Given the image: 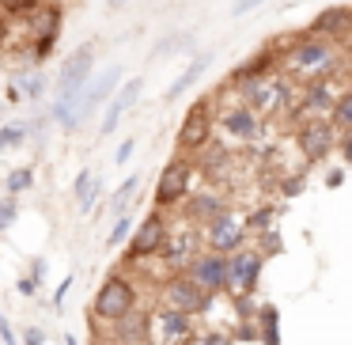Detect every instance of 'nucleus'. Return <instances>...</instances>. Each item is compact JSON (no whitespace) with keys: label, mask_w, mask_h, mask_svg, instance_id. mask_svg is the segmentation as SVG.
<instances>
[{"label":"nucleus","mask_w":352,"mask_h":345,"mask_svg":"<svg viewBox=\"0 0 352 345\" xmlns=\"http://www.w3.org/2000/svg\"><path fill=\"white\" fill-rule=\"evenodd\" d=\"M38 0H0V8L8 12V16H23V12H31Z\"/></svg>","instance_id":"2f4dec72"},{"label":"nucleus","mask_w":352,"mask_h":345,"mask_svg":"<svg viewBox=\"0 0 352 345\" xmlns=\"http://www.w3.org/2000/svg\"><path fill=\"white\" fill-rule=\"evenodd\" d=\"M23 337H27V345H42V330H23Z\"/></svg>","instance_id":"c9c22d12"},{"label":"nucleus","mask_w":352,"mask_h":345,"mask_svg":"<svg viewBox=\"0 0 352 345\" xmlns=\"http://www.w3.org/2000/svg\"><path fill=\"white\" fill-rule=\"evenodd\" d=\"M27 125H4V129H0V148H16V145H23L27 140Z\"/></svg>","instance_id":"a878e982"},{"label":"nucleus","mask_w":352,"mask_h":345,"mask_svg":"<svg viewBox=\"0 0 352 345\" xmlns=\"http://www.w3.org/2000/svg\"><path fill=\"white\" fill-rule=\"evenodd\" d=\"M208 61H212V57H208V54H201V57H193V61H190V69H186V72H182V76H178V80H175V84H170V87H167V92H163V99H178V95H182V92H186V87H193V84H197V80H201V72H205V69H208Z\"/></svg>","instance_id":"4be33fe9"},{"label":"nucleus","mask_w":352,"mask_h":345,"mask_svg":"<svg viewBox=\"0 0 352 345\" xmlns=\"http://www.w3.org/2000/svg\"><path fill=\"white\" fill-rule=\"evenodd\" d=\"M137 186H140V175H129L122 186L114 190V198H110V213L114 216H125V209H129V198L137 194Z\"/></svg>","instance_id":"b1692460"},{"label":"nucleus","mask_w":352,"mask_h":345,"mask_svg":"<svg viewBox=\"0 0 352 345\" xmlns=\"http://www.w3.org/2000/svg\"><path fill=\"white\" fill-rule=\"evenodd\" d=\"M186 277H190L193 284H197L201 292H208V296H216V292L228 289V273H223V258L220 254H193L190 262H186Z\"/></svg>","instance_id":"1a4fd4ad"},{"label":"nucleus","mask_w":352,"mask_h":345,"mask_svg":"<svg viewBox=\"0 0 352 345\" xmlns=\"http://www.w3.org/2000/svg\"><path fill=\"white\" fill-rule=\"evenodd\" d=\"M16 92H19V95H31V99H38V95L46 92V80H42V76H31V80H23Z\"/></svg>","instance_id":"7c9ffc66"},{"label":"nucleus","mask_w":352,"mask_h":345,"mask_svg":"<svg viewBox=\"0 0 352 345\" xmlns=\"http://www.w3.org/2000/svg\"><path fill=\"white\" fill-rule=\"evenodd\" d=\"M163 236H167V220L163 213H148L140 220L137 231H129V251H125V262H140L148 254H155L163 247Z\"/></svg>","instance_id":"9d476101"},{"label":"nucleus","mask_w":352,"mask_h":345,"mask_svg":"<svg viewBox=\"0 0 352 345\" xmlns=\"http://www.w3.org/2000/svg\"><path fill=\"white\" fill-rule=\"evenodd\" d=\"M0 337H4V345H19L16 342V334H12V326H8V319L0 315Z\"/></svg>","instance_id":"f704fd0d"},{"label":"nucleus","mask_w":352,"mask_h":345,"mask_svg":"<svg viewBox=\"0 0 352 345\" xmlns=\"http://www.w3.org/2000/svg\"><path fill=\"white\" fill-rule=\"evenodd\" d=\"M65 345H76V337H65Z\"/></svg>","instance_id":"58836bf2"},{"label":"nucleus","mask_w":352,"mask_h":345,"mask_svg":"<svg viewBox=\"0 0 352 345\" xmlns=\"http://www.w3.org/2000/svg\"><path fill=\"white\" fill-rule=\"evenodd\" d=\"M31 31H34V57L42 61V57H50V54H54L57 31H61V8H57V4H50V8H42L38 16H34Z\"/></svg>","instance_id":"2eb2a0df"},{"label":"nucleus","mask_w":352,"mask_h":345,"mask_svg":"<svg viewBox=\"0 0 352 345\" xmlns=\"http://www.w3.org/2000/svg\"><path fill=\"white\" fill-rule=\"evenodd\" d=\"M349 19H352L349 8H326L318 16V23H311L307 34H314V39H329V42H337V46H344V42H349Z\"/></svg>","instance_id":"dca6fc26"},{"label":"nucleus","mask_w":352,"mask_h":345,"mask_svg":"<svg viewBox=\"0 0 352 345\" xmlns=\"http://www.w3.org/2000/svg\"><path fill=\"white\" fill-rule=\"evenodd\" d=\"M186 190H190V163L186 160H170L167 167L160 171V182H155V213H163V209L178 205V201L186 198Z\"/></svg>","instance_id":"6e6552de"},{"label":"nucleus","mask_w":352,"mask_h":345,"mask_svg":"<svg viewBox=\"0 0 352 345\" xmlns=\"http://www.w3.org/2000/svg\"><path fill=\"white\" fill-rule=\"evenodd\" d=\"M193 345H235V342H231V334H223V330H205L201 337H193Z\"/></svg>","instance_id":"c85d7f7f"},{"label":"nucleus","mask_w":352,"mask_h":345,"mask_svg":"<svg viewBox=\"0 0 352 345\" xmlns=\"http://www.w3.org/2000/svg\"><path fill=\"white\" fill-rule=\"evenodd\" d=\"M160 330H163V337L167 342H193V322H190V315H182V311H170V307H163L160 311Z\"/></svg>","instance_id":"412c9836"},{"label":"nucleus","mask_w":352,"mask_h":345,"mask_svg":"<svg viewBox=\"0 0 352 345\" xmlns=\"http://www.w3.org/2000/svg\"><path fill=\"white\" fill-rule=\"evenodd\" d=\"M0 118H4V107H0Z\"/></svg>","instance_id":"ea45409f"},{"label":"nucleus","mask_w":352,"mask_h":345,"mask_svg":"<svg viewBox=\"0 0 352 345\" xmlns=\"http://www.w3.org/2000/svg\"><path fill=\"white\" fill-rule=\"evenodd\" d=\"M160 251H163V258H167V266H186L193 254H201V228H193V224L175 228V231L167 228Z\"/></svg>","instance_id":"ddd939ff"},{"label":"nucleus","mask_w":352,"mask_h":345,"mask_svg":"<svg viewBox=\"0 0 352 345\" xmlns=\"http://www.w3.org/2000/svg\"><path fill=\"white\" fill-rule=\"evenodd\" d=\"M258 4H265V0H235V16H246V12H254Z\"/></svg>","instance_id":"72a5a7b5"},{"label":"nucleus","mask_w":352,"mask_h":345,"mask_svg":"<svg viewBox=\"0 0 352 345\" xmlns=\"http://www.w3.org/2000/svg\"><path fill=\"white\" fill-rule=\"evenodd\" d=\"M31 182H34L31 167H19V171H12V175H8V194H19V190H27Z\"/></svg>","instance_id":"cd10ccee"},{"label":"nucleus","mask_w":352,"mask_h":345,"mask_svg":"<svg viewBox=\"0 0 352 345\" xmlns=\"http://www.w3.org/2000/svg\"><path fill=\"white\" fill-rule=\"evenodd\" d=\"M19 292H23V296H34V277H23V281H19Z\"/></svg>","instance_id":"e433bc0d"},{"label":"nucleus","mask_w":352,"mask_h":345,"mask_svg":"<svg viewBox=\"0 0 352 345\" xmlns=\"http://www.w3.org/2000/svg\"><path fill=\"white\" fill-rule=\"evenodd\" d=\"M212 125H216L212 99H197L190 110H186V122H182V129H178V148H182V152L205 148L208 137H212Z\"/></svg>","instance_id":"423d86ee"},{"label":"nucleus","mask_w":352,"mask_h":345,"mask_svg":"<svg viewBox=\"0 0 352 345\" xmlns=\"http://www.w3.org/2000/svg\"><path fill=\"white\" fill-rule=\"evenodd\" d=\"M235 87L246 99L250 114H292V107H296V87L284 76H261V80H246V84H235Z\"/></svg>","instance_id":"f03ea898"},{"label":"nucleus","mask_w":352,"mask_h":345,"mask_svg":"<svg viewBox=\"0 0 352 345\" xmlns=\"http://www.w3.org/2000/svg\"><path fill=\"white\" fill-rule=\"evenodd\" d=\"M273 65H276V50H265V54H254L250 61H243L235 72L228 76V84H246V80H261V76H273Z\"/></svg>","instance_id":"aec40b11"},{"label":"nucleus","mask_w":352,"mask_h":345,"mask_svg":"<svg viewBox=\"0 0 352 345\" xmlns=\"http://www.w3.org/2000/svg\"><path fill=\"white\" fill-rule=\"evenodd\" d=\"M220 129L235 140H254L261 129V122H258V114H250L246 107H228L220 114Z\"/></svg>","instance_id":"a211bd4d"},{"label":"nucleus","mask_w":352,"mask_h":345,"mask_svg":"<svg viewBox=\"0 0 352 345\" xmlns=\"http://www.w3.org/2000/svg\"><path fill=\"white\" fill-rule=\"evenodd\" d=\"M163 296H167L170 311H182V315H201V311H208V307H212V296H208V292H201L186 273L170 277V281L163 284Z\"/></svg>","instance_id":"0eeeda50"},{"label":"nucleus","mask_w":352,"mask_h":345,"mask_svg":"<svg viewBox=\"0 0 352 345\" xmlns=\"http://www.w3.org/2000/svg\"><path fill=\"white\" fill-rule=\"evenodd\" d=\"M337 148V133L329 129V122H303L299 125V152L307 163H322Z\"/></svg>","instance_id":"f8f14e48"},{"label":"nucleus","mask_w":352,"mask_h":345,"mask_svg":"<svg viewBox=\"0 0 352 345\" xmlns=\"http://www.w3.org/2000/svg\"><path fill=\"white\" fill-rule=\"evenodd\" d=\"M261 254L258 251H235V254H228L223 258V273H228V289H243V296L246 292H254V284H258V277H261Z\"/></svg>","instance_id":"9b49d317"},{"label":"nucleus","mask_w":352,"mask_h":345,"mask_svg":"<svg viewBox=\"0 0 352 345\" xmlns=\"http://www.w3.org/2000/svg\"><path fill=\"white\" fill-rule=\"evenodd\" d=\"M133 148H137V140H122V148H118V156H114V160H118V163H129Z\"/></svg>","instance_id":"473e14b6"},{"label":"nucleus","mask_w":352,"mask_h":345,"mask_svg":"<svg viewBox=\"0 0 352 345\" xmlns=\"http://www.w3.org/2000/svg\"><path fill=\"white\" fill-rule=\"evenodd\" d=\"M0 152H4V148H0Z\"/></svg>","instance_id":"a19ab883"},{"label":"nucleus","mask_w":352,"mask_h":345,"mask_svg":"<svg viewBox=\"0 0 352 345\" xmlns=\"http://www.w3.org/2000/svg\"><path fill=\"white\" fill-rule=\"evenodd\" d=\"M228 213V201L220 198V194H193L190 205H186V220L193 224V228H205V224H212L216 216Z\"/></svg>","instance_id":"f3484780"},{"label":"nucleus","mask_w":352,"mask_h":345,"mask_svg":"<svg viewBox=\"0 0 352 345\" xmlns=\"http://www.w3.org/2000/svg\"><path fill=\"white\" fill-rule=\"evenodd\" d=\"M99 194H102L99 178H95L91 171H80V178H76V201H80V209H84V213H91V209H95Z\"/></svg>","instance_id":"5701e85b"},{"label":"nucleus","mask_w":352,"mask_h":345,"mask_svg":"<svg viewBox=\"0 0 352 345\" xmlns=\"http://www.w3.org/2000/svg\"><path fill=\"white\" fill-rule=\"evenodd\" d=\"M129 231H133V220H129V216H118L114 231L107 236V247H118V243H125V239H129Z\"/></svg>","instance_id":"bb28decb"},{"label":"nucleus","mask_w":352,"mask_h":345,"mask_svg":"<svg viewBox=\"0 0 352 345\" xmlns=\"http://www.w3.org/2000/svg\"><path fill=\"white\" fill-rule=\"evenodd\" d=\"M16 213H19V201H16V198H4V201H0V228H8V224L16 220Z\"/></svg>","instance_id":"c756f323"},{"label":"nucleus","mask_w":352,"mask_h":345,"mask_svg":"<svg viewBox=\"0 0 352 345\" xmlns=\"http://www.w3.org/2000/svg\"><path fill=\"white\" fill-rule=\"evenodd\" d=\"M118 80H122V65H110V69L102 72V76H91V80H87L84 95H80V107H76L80 122H84V118L91 114L95 107H102V103H107V95L118 87Z\"/></svg>","instance_id":"4468645a"},{"label":"nucleus","mask_w":352,"mask_h":345,"mask_svg":"<svg viewBox=\"0 0 352 345\" xmlns=\"http://www.w3.org/2000/svg\"><path fill=\"white\" fill-rule=\"evenodd\" d=\"M91 72H95V46H80L72 57H65L61 72H57V103L80 107V95H84Z\"/></svg>","instance_id":"7ed1b4c3"},{"label":"nucleus","mask_w":352,"mask_h":345,"mask_svg":"<svg viewBox=\"0 0 352 345\" xmlns=\"http://www.w3.org/2000/svg\"><path fill=\"white\" fill-rule=\"evenodd\" d=\"M140 87H144V80H140V76H137V80H129V84H125V87H122V95H118V99H114V107H118V110H122V114H125V110H129V107H133V103H137V95H140Z\"/></svg>","instance_id":"393cba45"},{"label":"nucleus","mask_w":352,"mask_h":345,"mask_svg":"<svg viewBox=\"0 0 352 345\" xmlns=\"http://www.w3.org/2000/svg\"><path fill=\"white\" fill-rule=\"evenodd\" d=\"M205 243H208V254H220V258L243 251V243H246V220H239V216L228 209V213L216 216L212 224H205Z\"/></svg>","instance_id":"39448f33"},{"label":"nucleus","mask_w":352,"mask_h":345,"mask_svg":"<svg viewBox=\"0 0 352 345\" xmlns=\"http://www.w3.org/2000/svg\"><path fill=\"white\" fill-rule=\"evenodd\" d=\"M107 4H110V8H122V4H125V0H107Z\"/></svg>","instance_id":"4c0bfd02"},{"label":"nucleus","mask_w":352,"mask_h":345,"mask_svg":"<svg viewBox=\"0 0 352 345\" xmlns=\"http://www.w3.org/2000/svg\"><path fill=\"white\" fill-rule=\"evenodd\" d=\"M114 337H118V345H148V337H152V319L129 311L125 319L114 322Z\"/></svg>","instance_id":"6ab92c4d"},{"label":"nucleus","mask_w":352,"mask_h":345,"mask_svg":"<svg viewBox=\"0 0 352 345\" xmlns=\"http://www.w3.org/2000/svg\"><path fill=\"white\" fill-rule=\"evenodd\" d=\"M276 61H284L296 76H303V84H314L322 76H333L337 61H341V46L329 39H314V34H299L292 42V50L276 54Z\"/></svg>","instance_id":"f257e3e1"},{"label":"nucleus","mask_w":352,"mask_h":345,"mask_svg":"<svg viewBox=\"0 0 352 345\" xmlns=\"http://www.w3.org/2000/svg\"><path fill=\"white\" fill-rule=\"evenodd\" d=\"M133 304H137V289L118 273L107 277V281L99 284V292H95V315H99L102 322L125 319V315L133 311Z\"/></svg>","instance_id":"20e7f679"}]
</instances>
